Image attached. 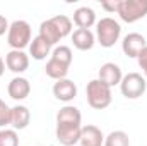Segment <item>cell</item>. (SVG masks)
I'll return each instance as SVG.
<instances>
[{"instance_id": "cell-1", "label": "cell", "mask_w": 147, "mask_h": 146, "mask_svg": "<svg viewBox=\"0 0 147 146\" xmlns=\"http://www.w3.org/2000/svg\"><path fill=\"white\" fill-rule=\"evenodd\" d=\"M86 96H87V103L89 107L94 110H105L111 105L113 95H111V88L106 86L105 83H101L99 79H92L87 83L86 88Z\"/></svg>"}, {"instance_id": "cell-2", "label": "cell", "mask_w": 147, "mask_h": 146, "mask_svg": "<svg viewBox=\"0 0 147 146\" xmlns=\"http://www.w3.org/2000/svg\"><path fill=\"white\" fill-rule=\"evenodd\" d=\"M121 26L113 17H103L96 23V40L103 48H111L120 40Z\"/></svg>"}, {"instance_id": "cell-3", "label": "cell", "mask_w": 147, "mask_h": 146, "mask_svg": "<svg viewBox=\"0 0 147 146\" xmlns=\"http://www.w3.org/2000/svg\"><path fill=\"white\" fill-rule=\"evenodd\" d=\"M7 43L12 50H22V48L29 46V43H31V26H29V23H26L22 19L14 21L9 26V31H7Z\"/></svg>"}, {"instance_id": "cell-4", "label": "cell", "mask_w": 147, "mask_h": 146, "mask_svg": "<svg viewBox=\"0 0 147 146\" xmlns=\"http://www.w3.org/2000/svg\"><path fill=\"white\" fill-rule=\"evenodd\" d=\"M147 89V81L142 74L139 72H128L123 76L121 83H120V91L125 98L128 100H137L140 98Z\"/></svg>"}, {"instance_id": "cell-5", "label": "cell", "mask_w": 147, "mask_h": 146, "mask_svg": "<svg viewBox=\"0 0 147 146\" xmlns=\"http://www.w3.org/2000/svg\"><path fill=\"white\" fill-rule=\"evenodd\" d=\"M121 21L125 23H137L147 16V0H120L118 12Z\"/></svg>"}, {"instance_id": "cell-6", "label": "cell", "mask_w": 147, "mask_h": 146, "mask_svg": "<svg viewBox=\"0 0 147 146\" xmlns=\"http://www.w3.org/2000/svg\"><path fill=\"white\" fill-rule=\"evenodd\" d=\"M147 46L146 38L142 36L140 33H128L127 36L123 38L121 41V50L127 57H132V59H137L139 53Z\"/></svg>"}, {"instance_id": "cell-7", "label": "cell", "mask_w": 147, "mask_h": 146, "mask_svg": "<svg viewBox=\"0 0 147 146\" xmlns=\"http://www.w3.org/2000/svg\"><path fill=\"white\" fill-rule=\"evenodd\" d=\"M5 67L16 74H22L29 67V57L22 50H10L5 55Z\"/></svg>"}, {"instance_id": "cell-8", "label": "cell", "mask_w": 147, "mask_h": 146, "mask_svg": "<svg viewBox=\"0 0 147 146\" xmlns=\"http://www.w3.org/2000/svg\"><path fill=\"white\" fill-rule=\"evenodd\" d=\"M98 79H99L101 83H105L106 86L113 88V86H120V83H121V79H123V74H121V69H120L116 64L106 62V64H103V65L99 67Z\"/></svg>"}, {"instance_id": "cell-9", "label": "cell", "mask_w": 147, "mask_h": 146, "mask_svg": "<svg viewBox=\"0 0 147 146\" xmlns=\"http://www.w3.org/2000/svg\"><path fill=\"white\" fill-rule=\"evenodd\" d=\"M53 96L58 100V102H63V103H69L72 102L74 98L77 96V86L75 83L70 79H60L53 84Z\"/></svg>"}, {"instance_id": "cell-10", "label": "cell", "mask_w": 147, "mask_h": 146, "mask_svg": "<svg viewBox=\"0 0 147 146\" xmlns=\"http://www.w3.org/2000/svg\"><path fill=\"white\" fill-rule=\"evenodd\" d=\"M7 93L12 100L16 102H21V100H26L31 93V84L26 77H21V76H16L14 79H10L9 86H7Z\"/></svg>"}, {"instance_id": "cell-11", "label": "cell", "mask_w": 147, "mask_h": 146, "mask_svg": "<svg viewBox=\"0 0 147 146\" xmlns=\"http://www.w3.org/2000/svg\"><path fill=\"white\" fill-rule=\"evenodd\" d=\"M80 127L77 126H57L55 129V136L57 141L62 146H74L80 141Z\"/></svg>"}, {"instance_id": "cell-12", "label": "cell", "mask_w": 147, "mask_h": 146, "mask_svg": "<svg viewBox=\"0 0 147 146\" xmlns=\"http://www.w3.org/2000/svg\"><path fill=\"white\" fill-rule=\"evenodd\" d=\"M80 120H82V113L74 105H65L57 113V126H77V127H80Z\"/></svg>"}, {"instance_id": "cell-13", "label": "cell", "mask_w": 147, "mask_h": 146, "mask_svg": "<svg viewBox=\"0 0 147 146\" xmlns=\"http://www.w3.org/2000/svg\"><path fill=\"white\" fill-rule=\"evenodd\" d=\"M31 122V112L24 105H16L10 108V126L14 131H22Z\"/></svg>"}, {"instance_id": "cell-14", "label": "cell", "mask_w": 147, "mask_h": 146, "mask_svg": "<svg viewBox=\"0 0 147 146\" xmlns=\"http://www.w3.org/2000/svg\"><path fill=\"white\" fill-rule=\"evenodd\" d=\"M82 146H103L105 136L99 127L96 126H84L80 129V141Z\"/></svg>"}, {"instance_id": "cell-15", "label": "cell", "mask_w": 147, "mask_h": 146, "mask_svg": "<svg viewBox=\"0 0 147 146\" xmlns=\"http://www.w3.org/2000/svg\"><path fill=\"white\" fill-rule=\"evenodd\" d=\"M72 43L77 50L87 52V50H91V48L94 46L96 36H94V33H92L91 29H79V28H77L72 33Z\"/></svg>"}, {"instance_id": "cell-16", "label": "cell", "mask_w": 147, "mask_h": 146, "mask_svg": "<svg viewBox=\"0 0 147 146\" xmlns=\"http://www.w3.org/2000/svg\"><path fill=\"white\" fill-rule=\"evenodd\" d=\"M74 23L77 24L79 29H89L96 24V12L87 5L79 7L74 12Z\"/></svg>"}, {"instance_id": "cell-17", "label": "cell", "mask_w": 147, "mask_h": 146, "mask_svg": "<svg viewBox=\"0 0 147 146\" xmlns=\"http://www.w3.org/2000/svg\"><path fill=\"white\" fill-rule=\"evenodd\" d=\"M29 55L34 60H45L48 55H51V45L46 43L41 36H36L29 43Z\"/></svg>"}, {"instance_id": "cell-18", "label": "cell", "mask_w": 147, "mask_h": 146, "mask_svg": "<svg viewBox=\"0 0 147 146\" xmlns=\"http://www.w3.org/2000/svg\"><path fill=\"white\" fill-rule=\"evenodd\" d=\"M38 36H41L46 43H50L51 46L57 45V43L62 40L60 31H58L57 26L51 23V19H46V21H43V23L39 24V35H38Z\"/></svg>"}, {"instance_id": "cell-19", "label": "cell", "mask_w": 147, "mask_h": 146, "mask_svg": "<svg viewBox=\"0 0 147 146\" xmlns=\"http://www.w3.org/2000/svg\"><path fill=\"white\" fill-rule=\"evenodd\" d=\"M69 69H70L69 65L60 64V62H57V60L50 59V60L46 62L45 72H46V76H48V77H51V79H55V81H60V79H65V77H67Z\"/></svg>"}, {"instance_id": "cell-20", "label": "cell", "mask_w": 147, "mask_h": 146, "mask_svg": "<svg viewBox=\"0 0 147 146\" xmlns=\"http://www.w3.org/2000/svg\"><path fill=\"white\" fill-rule=\"evenodd\" d=\"M105 146H130V138L125 131H113L105 138Z\"/></svg>"}, {"instance_id": "cell-21", "label": "cell", "mask_w": 147, "mask_h": 146, "mask_svg": "<svg viewBox=\"0 0 147 146\" xmlns=\"http://www.w3.org/2000/svg\"><path fill=\"white\" fill-rule=\"evenodd\" d=\"M50 59H53V60H57V62H60V64H65V65H69L70 67V64H72V50H70V46H65V45H60V46H57L53 52H51V57Z\"/></svg>"}, {"instance_id": "cell-22", "label": "cell", "mask_w": 147, "mask_h": 146, "mask_svg": "<svg viewBox=\"0 0 147 146\" xmlns=\"http://www.w3.org/2000/svg\"><path fill=\"white\" fill-rule=\"evenodd\" d=\"M51 23L57 26V29L60 31L62 38L69 36L72 33V21H70V17H67L63 14H58V16H53L51 17Z\"/></svg>"}, {"instance_id": "cell-23", "label": "cell", "mask_w": 147, "mask_h": 146, "mask_svg": "<svg viewBox=\"0 0 147 146\" xmlns=\"http://www.w3.org/2000/svg\"><path fill=\"white\" fill-rule=\"evenodd\" d=\"M0 146H19V136L14 129H0Z\"/></svg>"}, {"instance_id": "cell-24", "label": "cell", "mask_w": 147, "mask_h": 146, "mask_svg": "<svg viewBox=\"0 0 147 146\" xmlns=\"http://www.w3.org/2000/svg\"><path fill=\"white\" fill-rule=\"evenodd\" d=\"M7 126H10V107L0 100V127L5 129Z\"/></svg>"}, {"instance_id": "cell-25", "label": "cell", "mask_w": 147, "mask_h": 146, "mask_svg": "<svg viewBox=\"0 0 147 146\" xmlns=\"http://www.w3.org/2000/svg\"><path fill=\"white\" fill-rule=\"evenodd\" d=\"M137 62H139V67L142 69V72H144V77L147 79V46L139 53V57H137Z\"/></svg>"}, {"instance_id": "cell-26", "label": "cell", "mask_w": 147, "mask_h": 146, "mask_svg": "<svg viewBox=\"0 0 147 146\" xmlns=\"http://www.w3.org/2000/svg\"><path fill=\"white\" fill-rule=\"evenodd\" d=\"M101 7H103L106 12H118L120 0H113V2H101Z\"/></svg>"}, {"instance_id": "cell-27", "label": "cell", "mask_w": 147, "mask_h": 146, "mask_svg": "<svg viewBox=\"0 0 147 146\" xmlns=\"http://www.w3.org/2000/svg\"><path fill=\"white\" fill-rule=\"evenodd\" d=\"M9 26H10L9 21H7L3 16H0V36H3V35L9 31Z\"/></svg>"}, {"instance_id": "cell-28", "label": "cell", "mask_w": 147, "mask_h": 146, "mask_svg": "<svg viewBox=\"0 0 147 146\" xmlns=\"http://www.w3.org/2000/svg\"><path fill=\"white\" fill-rule=\"evenodd\" d=\"M3 72H5V60L0 57V77L3 76Z\"/></svg>"}]
</instances>
